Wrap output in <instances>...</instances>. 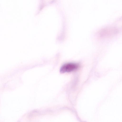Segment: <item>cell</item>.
Here are the masks:
<instances>
[{
    "label": "cell",
    "mask_w": 122,
    "mask_h": 122,
    "mask_svg": "<svg viewBox=\"0 0 122 122\" xmlns=\"http://www.w3.org/2000/svg\"><path fill=\"white\" fill-rule=\"evenodd\" d=\"M79 65L77 63L70 62L63 65L61 67L60 71L63 73L69 72L77 70L79 67Z\"/></svg>",
    "instance_id": "7a4b0ae2"
},
{
    "label": "cell",
    "mask_w": 122,
    "mask_h": 122,
    "mask_svg": "<svg viewBox=\"0 0 122 122\" xmlns=\"http://www.w3.org/2000/svg\"><path fill=\"white\" fill-rule=\"evenodd\" d=\"M118 32V30L115 28L108 27L101 30L99 33L101 37L106 38L113 37L117 34Z\"/></svg>",
    "instance_id": "6da1fadb"
}]
</instances>
